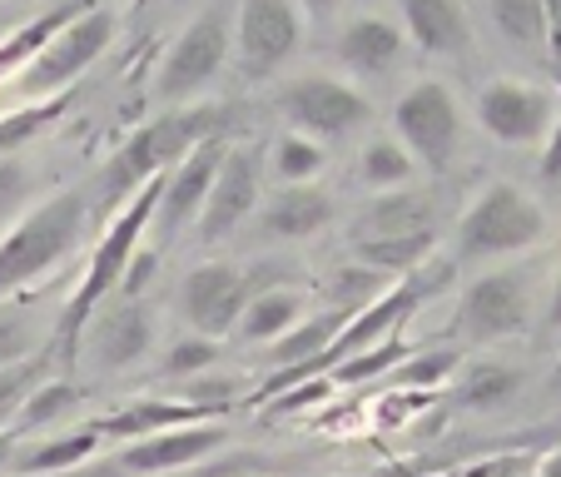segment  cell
Instances as JSON below:
<instances>
[{"label":"cell","mask_w":561,"mask_h":477,"mask_svg":"<svg viewBox=\"0 0 561 477\" xmlns=\"http://www.w3.org/2000/svg\"><path fill=\"white\" fill-rule=\"evenodd\" d=\"M159 194H164V174H159V180H149L145 190L125 204V209L110 214V229L100 234L95 254H90V264H85V279H80V284H75V294L65 298L50 339H45V353H50L60 368H75V363H80L90 318L100 314V304H110V298L119 294V284H125L135 254L145 249V234H149V224H154Z\"/></svg>","instance_id":"1"},{"label":"cell","mask_w":561,"mask_h":477,"mask_svg":"<svg viewBox=\"0 0 561 477\" xmlns=\"http://www.w3.org/2000/svg\"><path fill=\"white\" fill-rule=\"evenodd\" d=\"M224 135V110L219 105H184V110H164V115L145 120L115 155L105 159V170L95 180V194L90 200L100 209H125L149 180L170 174L190 149H199L204 139Z\"/></svg>","instance_id":"2"},{"label":"cell","mask_w":561,"mask_h":477,"mask_svg":"<svg viewBox=\"0 0 561 477\" xmlns=\"http://www.w3.org/2000/svg\"><path fill=\"white\" fill-rule=\"evenodd\" d=\"M90 229V194L85 190H60L25 209L11 229L0 234V298L31 288L50 269H60L75 254V245Z\"/></svg>","instance_id":"3"},{"label":"cell","mask_w":561,"mask_h":477,"mask_svg":"<svg viewBox=\"0 0 561 477\" xmlns=\"http://www.w3.org/2000/svg\"><path fill=\"white\" fill-rule=\"evenodd\" d=\"M547 234V214L531 200L527 190L497 180L467 204V214L457 219V245H453V264H488V259H512L527 254L541 245Z\"/></svg>","instance_id":"4"},{"label":"cell","mask_w":561,"mask_h":477,"mask_svg":"<svg viewBox=\"0 0 561 477\" xmlns=\"http://www.w3.org/2000/svg\"><path fill=\"white\" fill-rule=\"evenodd\" d=\"M233 55V5L229 0H209L180 35H174L170 55L154 75V95L164 105H184V100L204 95L224 75Z\"/></svg>","instance_id":"5"},{"label":"cell","mask_w":561,"mask_h":477,"mask_svg":"<svg viewBox=\"0 0 561 477\" xmlns=\"http://www.w3.org/2000/svg\"><path fill=\"white\" fill-rule=\"evenodd\" d=\"M531 314H537L531 269H492V274L472 279L462 288L453 314V333L467 343H502L527 333Z\"/></svg>","instance_id":"6"},{"label":"cell","mask_w":561,"mask_h":477,"mask_svg":"<svg viewBox=\"0 0 561 477\" xmlns=\"http://www.w3.org/2000/svg\"><path fill=\"white\" fill-rule=\"evenodd\" d=\"M392 129H398V145L413 155V164H423L433 174L453 170L457 149H462V110H457V95L443 80H417L392 105Z\"/></svg>","instance_id":"7"},{"label":"cell","mask_w":561,"mask_h":477,"mask_svg":"<svg viewBox=\"0 0 561 477\" xmlns=\"http://www.w3.org/2000/svg\"><path fill=\"white\" fill-rule=\"evenodd\" d=\"M278 110H284L294 135H308V139H318V145L348 139L353 129H363L373 120L368 95L353 90L348 80H339V75H323V70L294 75V80L278 90Z\"/></svg>","instance_id":"8"},{"label":"cell","mask_w":561,"mask_h":477,"mask_svg":"<svg viewBox=\"0 0 561 477\" xmlns=\"http://www.w3.org/2000/svg\"><path fill=\"white\" fill-rule=\"evenodd\" d=\"M304 45V15L294 0H239L233 5V70L259 86L278 75Z\"/></svg>","instance_id":"9"},{"label":"cell","mask_w":561,"mask_h":477,"mask_svg":"<svg viewBox=\"0 0 561 477\" xmlns=\"http://www.w3.org/2000/svg\"><path fill=\"white\" fill-rule=\"evenodd\" d=\"M110 41H115V11L95 5V11L75 15V21L65 25V31L55 35V41L45 45V50L35 55L31 65H25L21 90L31 95V105H35V100L70 95L75 80H80V75H85L90 65H95L100 55L110 50Z\"/></svg>","instance_id":"10"},{"label":"cell","mask_w":561,"mask_h":477,"mask_svg":"<svg viewBox=\"0 0 561 477\" xmlns=\"http://www.w3.org/2000/svg\"><path fill=\"white\" fill-rule=\"evenodd\" d=\"M249 294H254V288H249L244 264L204 259V264H194L180 284V314H184V323H190V333L219 343V339L233 333V323H239V314H244Z\"/></svg>","instance_id":"11"},{"label":"cell","mask_w":561,"mask_h":477,"mask_svg":"<svg viewBox=\"0 0 561 477\" xmlns=\"http://www.w3.org/2000/svg\"><path fill=\"white\" fill-rule=\"evenodd\" d=\"M477 125L488 129L497 145H541L557 125V90L527 86V80H492L477 95Z\"/></svg>","instance_id":"12"},{"label":"cell","mask_w":561,"mask_h":477,"mask_svg":"<svg viewBox=\"0 0 561 477\" xmlns=\"http://www.w3.org/2000/svg\"><path fill=\"white\" fill-rule=\"evenodd\" d=\"M254 209H259V155L249 145H229L219 159V174L209 184V200H204L199 219H194V234L204 245L229 239Z\"/></svg>","instance_id":"13"},{"label":"cell","mask_w":561,"mask_h":477,"mask_svg":"<svg viewBox=\"0 0 561 477\" xmlns=\"http://www.w3.org/2000/svg\"><path fill=\"white\" fill-rule=\"evenodd\" d=\"M224 149H229V145H224V135H219V139H204L199 149H190V155H184L180 164L164 174V194H159L154 224H149L159 239H180L184 229H194V219H199L204 200H209L214 174H219Z\"/></svg>","instance_id":"14"},{"label":"cell","mask_w":561,"mask_h":477,"mask_svg":"<svg viewBox=\"0 0 561 477\" xmlns=\"http://www.w3.org/2000/svg\"><path fill=\"white\" fill-rule=\"evenodd\" d=\"M85 343L105 373H125L154 349V314H149L145 298H119V304L110 298V304H100V314L90 318Z\"/></svg>","instance_id":"15"},{"label":"cell","mask_w":561,"mask_h":477,"mask_svg":"<svg viewBox=\"0 0 561 477\" xmlns=\"http://www.w3.org/2000/svg\"><path fill=\"white\" fill-rule=\"evenodd\" d=\"M229 443V428L224 423H190V428H164L154 438H139V443H125L115 457L119 473H139V477H154V473H180V467L204 463L209 453Z\"/></svg>","instance_id":"16"},{"label":"cell","mask_w":561,"mask_h":477,"mask_svg":"<svg viewBox=\"0 0 561 477\" xmlns=\"http://www.w3.org/2000/svg\"><path fill=\"white\" fill-rule=\"evenodd\" d=\"M408 50V35L398 21H388V15H353V21H343L339 31V60L348 65L358 80H382V75L398 70V60H403Z\"/></svg>","instance_id":"17"},{"label":"cell","mask_w":561,"mask_h":477,"mask_svg":"<svg viewBox=\"0 0 561 477\" xmlns=\"http://www.w3.org/2000/svg\"><path fill=\"white\" fill-rule=\"evenodd\" d=\"M398 11H403V35L423 55L467 60V50H472V21H467L462 0H398Z\"/></svg>","instance_id":"18"},{"label":"cell","mask_w":561,"mask_h":477,"mask_svg":"<svg viewBox=\"0 0 561 477\" xmlns=\"http://www.w3.org/2000/svg\"><path fill=\"white\" fill-rule=\"evenodd\" d=\"M224 408H209V404H170V398H135V404L115 408V413H100L95 433L100 438H129V443H139V438H154L164 433V428H190V423H219Z\"/></svg>","instance_id":"19"},{"label":"cell","mask_w":561,"mask_h":477,"mask_svg":"<svg viewBox=\"0 0 561 477\" xmlns=\"http://www.w3.org/2000/svg\"><path fill=\"white\" fill-rule=\"evenodd\" d=\"M413 234H437L433 200L417 190L373 194L368 209L353 224V239H413Z\"/></svg>","instance_id":"20"},{"label":"cell","mask_w":561,"mask_h":477,"mask_svg":"<svg viewBox=\"0 0 561 477\" xmlns=\"http://www.w3.org/2000/svg\"><path fill=\"white\" fill-rule=\"evenodd\" d=\"M85 11H95V0H50L45 11H35L31 21L15 25V31L0 41V80H21L25 65H31L75 15H85Z\"/></svg>","instance_id":"21"},{"label":"cell","mask_w":561,"mask_h":477,"mask_svg":"<svg viewBox=\"0 0 561 477\" xmlns=\"http://www.w3.org/2000/svg\"><path fill=\"white\" fill-rule=\"evenodd\" d=\"M264 234L268 239H313L333 219V194L323 184H278V194L264 204Z\"/></svg>","instance_id":"22"},{"label":"cell","mask_w":561,"mask_h":477,"mask_svg":"<svg viewBox=\"0 0 561 477\" xmlns=\"http://www.w3.org/2000/svg\"><path fill=\"white\" fill-rule=\"evenodd\" d=\"M304 318H308V294L298 284L259 288V294H249L244 314H239V323H233V339L268 349V343H278L294 323H304Z\"/></svg>","instance_id":"23"},{"label":"cell","mask_w":561,"mask_h":477,"mask_svg":"<svg viewBox=\"0 0 561 477\" xmlns=\"http://www.w3.org/2000/svg\"><path fill=\"white\" fill-rule=\"evenodd\" d=\"M100 443H105V438H100L90 423L85 428H65V433H50V438H41V443L21 447L11 467L21 477H70L100 453Z\"/></svg>","instance_id":"24"},{"label":"cell","mask_w":561,"mask_h":477,"mask_svg":"<svg viewBox=\"0 0 561 477\" xmlns=\"http://www.w3.org/2000/svg\"><path fill=\"white\" fill-rule=\"evenodd\" d=\"M527 383V373L507 359H472L453 373V398L467 413H492V408L512 404Z\"/></svg>","instance_id":"25"},{"label":"cell","mask_w":561,"mask_h":477,"mask_svg":"<svg viewBox=\"0 0 561 477\" xmlns=\"http://www.w3.org/2000/svg\"><path fill=\"white\" fill-rule=\"evenodd\" d=\"M343 318H348V314H333V308H329V314H308L304 323H294V329H288L278 343H268V349H264V363H268L274 373L313 363L318 353L333 343V333L343 329Z\"/></svg>","instance_id":"26"},{"label":"cell","mask_w":561,"mask_h":477,"mask_svg":"<svg viewBox=\"0 0 561 477\" xmlns=\"http://www.w3.org/2000/svg\"><path fill=\"white\" fill-rule=\"evenodd\" d=\"M413 174H417L413 155H408L398 139H388V135L368 139V145H363V155H358V164H353V180H358L363 190H373V194L408 190V180H413Z\"/></svg>","instance_id":"27"},{"label":"cell","mask_w":561,"mask_h":477,"mask_svg":"<svg viewBox=\"0 0 561 477\" xmlns=\"http://www.w3.org/2000/svg\"><path fill=\"white\" fill-rule=\"evenodd\" d=\"M323 170H329V149L318 145V139L284 129V135L268 145V174H274L278 184H318Z\"/></svg>","instance_id":"28"},{"label":"cell","mask_w":561,"mask_h":477,"mask_svg":"<svg viewBox=\"0 0 561 477\" xmlns=\"http://www.w3.org/2000/svg\"><path fill=\"white\" fill-rule=\"evenodd\" d=\"M75 404H80V388H75V378H45L41 388L25 398V408L15 413V438L25 433H41V428H55L65 413H75Z\"/></svg>","instance_id":"29"},{"label":"cell","mask_w":561,"mask_h":477,"mask_svg":"<svg viewBox=\"0 0 561 477\" xmlns=\"http://www.w3.org/2000/svg\"><path fill=\"white\" fill-rule=\"evenodd\" d=\"M50 368H55V359L45 349L35 353V359H21V363H11V368H0V433L15 428V413L25 408V398H31L45 378H55Z\"/></svg>","instance_id":"30"},{"label":"cell","mask_w":561,"mask_h":477,"mask_svg":"<svg viewBox=\"0 0 561 477\" xmlns=\"http://www.w3.org/2000/svg\"><path fill=\"white\" fill-rule=\"evenodd\" d=\"M70 105H75V95H55V100H35V105H25V110L0 115V159L15 155L21 145H31L35 135H45Z\"/></svg>","instance_id":"31"},{"label":"cell","mask_w":561,"mask_h":477,"mask_svg":"<svg viewBox=\"0 0 561 477\" xmlns=\"http://www.w3.org/2000/svg\"><path fill=\"white\" fill-rule=\"evenodd\" d=\"M388 284L392 279L388 274H378V269H368V264H343V269H333V279H329V304H333V314H358V308H368L378 294H388Z\"/></svg>","instance_id":"32"},{"label":"cell","mask_w":561,"mask_h":477,"mask_svg":"<svg viewBox=\"0 0 561 477\" xmlns=\"http://www.w3.org/2000/svg\"><path fill=\"white\" fill-rule=\"evenodd\" d=\"M457 368H462V353L457 349H427V353H408V359L392 368V383L408 393H437Z\"/></svg>","instance_id":"33"},{"label":"cell","mask_w":561,"mask_h":477,"mask_svg":"<svg viewBox=\"0 0 561 477\" xmlns=\"http://www.w3.org/2000/svg\"><path fill=\"white\" fill-rule=\"evenodd\" d=\"M492 21H497L507 45H517V50H541V35H547L541 0H492Z\"/></svg>","instance_id":"34"},{"label":"cell","mask_w":561,"mask_h":477,"mask_svg":"<svg viewBox=\"0 0 561 477\" xmlns=\"http://www.w3.org/2000/svg\"><path fill=\"white\" fill-rule=\"evenodd\" d=\"M408 339L403 333H392V339H382V343H373V349H363L358 359H348V363H339V368L329 373V383L339 388V383H373V378H382V373H392L398 363L408 359Z\"/></svg>","instance_id":"35"},{"label":"cell","mask_w":561,"mask_h":477,"mask_svg":"<svg viewBox=\"0 0 561 477\" xmlns=\"http://www.w3.org/2000/svg\"><path fill=\"white\" fill-rule=\"evenodd\" d=\"M219 363V343L214 339H199V333H184V339H174L170 349H164V359H159V373L164 378H204V373Z\"/></svg>","instance_id":"36"},{"label":"cell","mask_w":561,"mask_h":477,"mask_svg":"<svg viewBox=\"0 0 561 477\" xmlns=\"http://www.w3.org/2000/svg\"><path fill=\"white\" fill-rule=\"evenodd\" d=\"M45 339H50V333H41L25 314H0V368H11V363H21V359H35Z\"/></svg>","instance_id":"37"},{"label":"cell","mask_w":561,"mask_h":477,"mask_svg":"<svg viewBox=\"0 0 561 477\" xmlns=\"http://www.w3.org/2000/svg\"><path fill=\"white\" fill-rule=\"evenodd\" d=\"M527 453H507V457H488V463H472V467H462L457 477H522L527 473Z\"/></svg>","instance_id":"38"},{"label":"cell","mask_w":561,"mask_h":477,"mask_svg":"<svg viewBox=\"0 0 561 477\" xmlns=\"http://www.w3.org/2000/svg\"><path fill=\"white\" fill-rule=\"evenodd\" d=\"M541 21H547L541 50H547L551 70H557V80H561V0H541Z\"/></svg>","instance_id":"39"},{"label":"cell","mask_w":561,"mask_h":477,"mask_svg":"<svg viewBox=\"0 0 561 477\" xmlns=\"http://www.w3.org/2000/svg\"><path fill=\"white\" fill-rule=\"evenodd\" d=\"M329 393H333L329 378H304V383H294V388H288V398H278L274 413H288V408H308V404H318V398H329Z\"/></svg>","instance_id":"40"},{"label":"cell","mask_w":561,"mask_h":477,"mask_svg":"<svg viewBox=\"0 0 561 477\" xmlns=\"http://www.w3.org/2000/svg\"><path fill=\"white\" fill-rule=\"evenodd\" d=\"M541 180L557 184L561 180V110H557V125L547 135V149H541Z\"/></svg>","instance_id":"41"},{"label":"cell","mask_w":561,"mask_h":477,"mask_svg":"<svg viewBox=\"0 0 561 477\" xmlns=\"http://www.w3.org/2000/svg\"><path fill=\"white\" fill-rule=\"evenodd\" d=\"M294 5H298V15H304V21H333L343 0H294Z\"/></svg>","instance_id":"42"},{"label":"cell","mask_w":561,"mask_h":477,"mask_svg":"<svg viewBox=\"0 0 561 477\" xmlns=\"http://www.w3.org/2000/svg\"><path fill=\"white\" fill-rule=\"evenodd\" d=\"M15 453H21V438H15L11 428H5V433H0V473H5V467L15 463Z\"/></svg>","instance_id":"43"},{"label":"cell","mask_w":561,"mask_h":477,"mask_svg":"<svg viewBox=\"0 0 561 477\" xmlns=\"http://www.w3.org/2000/svg\"><path fill=\"white\" fill-rule=\"evenodd\" d=\"M531 477H561V447H551L547 457H537V473Z\"/></svg>","instance_id":"44"},{"label":"cell","mask_w":561,"mask_h":477,"mask_svg":"<svg viewBox=\"0 0 561 477\" xmlns=\"http://www.w3.org/2000/svg\"><path fill=\"white\" fill-rule=\"evenodd\" d=\"M551 323L561 329V279H557V298H551Z\"/></svg>","instance_id":"45"},{"label":"cell","mask_w":561,"mask_h":477,"mask_svg":"<svg viewBox=\"0 0 561 477\" xmlns=\"http://www.w3.org/2000/svg\"><path fill=\"white\" fill-rule=\"evenodd\" d=\"M551 388L561 393V359H557V368H551Z\"/></svg>","instance_id":"46"},{"label":"cell","mask_w":561,"mask_h":477,"mask_svg":"<svg viewBox=\"0 0 561 477\" xmlns=\"http://www.w3.org/2000/svg\"><path fill=\"white\" fill-rule=\"evenodd\" d=\"M358 5H373V0H358Z\"/></svg>","instance_id":"47"},{"label":"cell","mask_w":561,"mask_h":477,"mask_svg":"<svg viewBox=\"0 0 561 477\" xmlns=\"http://www.w3.org/2000/svg\"><path fill=\"white\" fill-rule=\"evenodd\" d=\"M135 5H149V0H135Z\"/></svg>","instance_id":"48"}]
</instances>
